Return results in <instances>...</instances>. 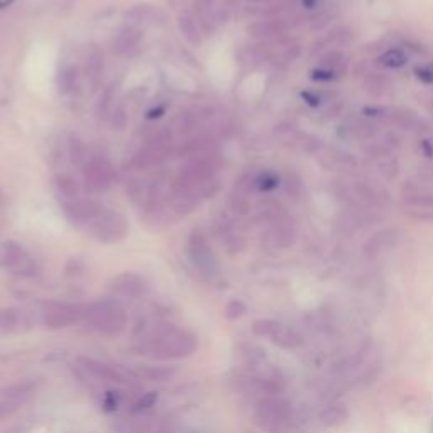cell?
I'll return each mask as SVG.
<instances>
[{
    "label": "cell",
    "instance_id": "obj_21",
    "mask_svg": "<svg viewBox=\"0 0 433 433\" xmlns=\"http://www.w3.org/2000/svg\"><path fill=\"white\" fill-rule=\"evenodd\" d=\"M24 325L22 313L16 308H2L0 310V333H12L21 330Z\"/></svg>",
    "mask_w": 433,
    "mask_h": 433
},
{
    "label": "cell",
    "instance_id": "obj_7",
    "mask_svg": "<svg viewBox=\"0 0 433 433\" xmlns=\"http://www.w3.org/2000/svg\"><path fill=\"white\" fill-rule=\"evenodd\" d=\"M188 257L200 275L207 276V278H212V276L217 275L215 254L203 234L193 232L190 235Z\"/></svg>",
    "mask_w": 433,
    "mask_h": 433
},
{
    "label": "cell",
    "instance_id": "obj_38",
    "mask_svg": "<svg viewBox=\"0 0 433 433\" xmlns=\"http://www.w3.org/2000/svg\"><path fill=\"white\" fill-rule=\"evenodd\" d=\"M310 78L315 80V82H330V80L339 78L333 71L325 70V68H315V70L310 71Z\"/></svg>",
    "mask_w": 433,
    "mask_h": 433
},
{
    "label": "cell",
    "instance_id": "obj_20",
    "mask_svg": "<svg viewBox=\"0 0 433 433\" xmlns=\"http://www.w3.org/2000/svg\"><path fill=\"white\" fill-rule=\"evenodd\" d=\"M320 66L342 77L347 71V56L340 51H325L320 55Z\"/></svg>",
    "mask_w": 433,
    "mask_h": 433
},
{
    "label": "cell",
    "instance_id": "obj_48",
    "mask_svg": "<svg viewBox=\"0 0 433 433\" xmlns=\"http://www.w3.org/2000/svg\"><path fill=\"white\" fill-rule=\"evenodd\" d=\"M430 113L433 116V100H432V104H430Z\"/></svg>",
    "mask_w": 433,
    "mask_h": 433
},
{
    "label": "cell",
    "instance_id": "obj_5",
    "mask_svg": "<svg viewBox=\"0 0 433 433\" xmlns=\"http://www.w3.org/2000/svg\"><path fill=\"white\" fill-rule=\"evenodd\" d=\"M83 310L66 302H46L41 308V324L48 330H62L78 324Z\"/></svg>",
    "mask_w": 433,
    "mask_h": 433
},
{
    "label": "cell",
    "instance_id": "obj_13",
    "mask_svg": "<svg viewBox=\"0 0 433 433\" xmlns=\"http://www.w3.org/2000/svg\"><path fill=\"white\" fill-rule=\"evenodd\" d=\"M112 291L124 298H139L147 291V284L142 276L136 273H124L112 281Z\"/></svg>",
    "mask_w": 433,
    "mask_h": 433
},
{
    "label": "cell",
    "instance_id": "obj_29",
    "mask_svg": "<svg viewBox=\"0 0 433 433\" xmlns=\"http://www.w3.org/2000/svg\"><path fill=\"white\" fill-rule=\"evenodd\" d=\"M77 80H78L77 68H73V66L63 68L62 73H59V78H58L59 90H62L63 93L71 92V90H73L75 86H77Z\"/></svg>",
    "mask_w": 433,
    "mask_h": 433
},
{
    "label": "cell",
    "instance_id": "obj_37",
    "mask_svg": "<svg viewBox=\"0 0 433 433\" xmlns=\"http://www.w3.org/2000/svg\"><path fill=\"white\" fill-rule=\"evenodd\" d=\"M230 207H232L234 212H237V214H248L249 210V201L248 199H246V195H241V193H237V195L230 196Z\"/></svg>",
    "mask_w": 433,
    "mask_h": 433
},
{
    "label": "cell",
    "instance_id": "obj_14",
    "mask_svg": "<svg viewBox=\"0 0 433 433\" xmlns=\"http://www.w3.org/2000/svg\"><path fill=\"white\" fill-rule=\"evenodd\" d=\"M269 239L273 241V244L276 248H290L295 242V225L293 220L288 215L279 214L273 219L271 232H269Z\"/></svg>",
    "mask_w": 433,
    "mask_h": 433
},
{
    "label": "cell",
    "instance_id": "obj_1",
    "mask_svg": "<svg viewBox=\"0 0 433 433\" xmlns=\"http://www.w3.org/2000/svg\"><path fill=\"white\" fill-rule=\"evenodd\" d=\"M199 340L190 330L178 325H161L147 340V352L158 360H178L193 356Z\"/></svg>",
    "mask_w": 433,
    "mask_h": 433
},
{
    "label": "cell",
    "instance_id": "obj_31",
    "mask_svg": "<svg viewBox=\"0 0 433 433\" xmlns=\"http://www.w3.org/2000/svg\"><path fill=\"white\" fill-rule=\"evenodd\" d=\"M196 125V117L195 116H190V113H178L176 119H174L173 122V127L176 129L180 134H188V132H192L193 129H195Z\"/></svg>",
    "mask_w": 433,
    "mask_h": 433
},
{
    "label": "cell",
    "instance_id": "obj_43",
    "mask_svg": "<svg viewBox=\"0 0 433 433\" xmlns=\"http://www.w3.org/2000/svg\"><path fill=\"white\" fill-rule=\"evenodd\" d=\"M303 100L306 102V104L311 105V107H318V105L322 104V97L317 93H311V92H303L302 93Z\"/></svg>",
    "mask_w": 433,
    "mask_h": 433
},
{
    "label": "cell",
    "instance_id": "obj_11",
    "mask_svg": "<svg viewBox=\"0 0 433 433\" xmlns=\"http://www.w3.org/2000/svg\"><path fill=\"white\" fill-rule=\"evenodd\" d=\"M105 208L93 200H73L64 203V215L75 223H92L97 217L104 214Z\"/></svg>",
    "mask_w": 433,
    "mask_h": 433
},
{
    "label": "cell",
    "instance_id": "obj_8",
    "mask_svg": "<svg viewBox=\"0 0 433 433\" xmlns=\"http://www.w3.org/2000/svg\"><path fill=\"white\" fill-rule=\"evenodd\" d=\"M252 332L259 337L273 340L283 349H296L303 344L302 335L290 326L279 324L276 320H257L252 324Z\"/></svg>",
    "mask_w": 433,
    "mask_h": 433
},
{
    "label": "cell",
    "instance_id": "obj_15",
    "mask_svg": "<svg viewBox=\"0 0 433 433\" xmlns=\"http://www.w3.org/2000/svg\"><path fill=\"white\" fill-rule=\"evenodd\" d=\"M140 43H142L140 31L131 26V28H125L117 34L112 43V49L119 56H132L140 49Z\"/></svg>",
    "mask_w": 433,
    "mask_h": 433
},
{
    "label": "cell",
    "instance_id": "obj_41",
    "mask_svg": "<svg viewBox=\"0 0 433 433\" xmlns=\"http://www.w3.org/2000/svg\"><path fill=\"white\" fill-rule=\"evenodd\" d=\"M156 401H158V393H156V391H149V393L144 394V396L138 401V408L139 409L151 408V406H154Z\"/></svg>",
    "mask_w": 433,
    "mask_h": 433
},
{
    "label": "cell",
    "instance_id": "obj_4",
    "mask_svg": "<svg viewBox=\"0 0 433 433\" xmlns=\"http://www.w3.org/2000/svg\"><path fill=\"white\" fill-rule=\"evenodd\" d=\"M0 268L22 278L36 275V263L21 244L14 241L0 242Z\"/></svg>",
    "mask_w": 433,
    "mask_h": 433
},
{
    "label": "cell",
    "instance_id": "obj_22",
    "mask_svg": "<svg viewBox=\"0 0 433 433\" xmlns=\"http://www.w3.org/2000/svg\"><path fill=\"white\" fill-rule=\"evenodd\" d=\"M55 186L63 199H66L68 201L78 200L80 185L73 176H70V174H58V176L55 178Z\"/></svg>",
    "mask_w": 433,
    "mask_h": 433
},
{
    "label": "cell",
    "instance_id": "obj_30",
    "mask_svg": "<svg viewBox=\"0 0 433 433\" xmlns=\"http://www.w3.org/2000/svg\"><path fill=\"white\" fill-rule=\"evenodd\" d=\"M378 168H379V173H381L386 180H393V178H396L400 166H398L396 159L389 154V156H385L383 159H379Z\"/></svg>",
    "mask_w": 433,
    "mask_h": 433
},
{
    "label": "cell",
    "instance_id": "obj_24",
    "mask_svg": "<svg viewBox=\"0 0 433 433\" xmlns=\"http://www.w3.org/2000/svg\"><path fill=\"white\" fill-rule=\"evenodd\" d=\"M378 62L381 63L383 66L393 68V70H396V68L405 66L406 62H408V56H406V53L403 51V49L391 48V49H387V51L383 53L381 56H379Z\"/></svg>",
    "mask_w": 433,
    "mask_h": 433
},
{
    "label": "cell",
    "instance_id": "obj_23",
    "mask_svg": "<svg viewBox=\"0 0 433 433\" xmlns=\"http://www.w3.org/2000/svg\"><path fill=\"white\" fill-rule=\"evenodd\" d=\"M173 374V369L163 366H140L136 369V376L147 381H168Z\"/></svg>",
    "mask_w": 433,
    "mask_h": 433
},
{
    "label": "cell",
    "instance_id": "obj_16",
    "mask_svg": "<svg viewBox=\"0 0 433 433\" xmlns=\"http://www.w3.org/2000/svg\"><path fill=\"white\" fill-rule=\"evenodd\" d=\"M286 22H283L281 19H269V21H259L250 24L248 33L257 39H271V37L281 36L286 31Z\"/></svg>",
    "mask_w": 433,
    "mask_h": 433
},
{
    "label": "cell",
    "instance_id": "obj_26",
    "mask_svg": "<svg viewBox=\"0 0 433 433\" xmlns=\"http://www.w3.org/2000/svg\"><path fill=\"white\" fill-rule=\"evenodd\" d=\"M347 131L349 134L354 136L357 139H371L372 136H376V125L367 122V120H360V119H354V120H349L347 125Z\"/></svg>",
    "mask_w": 433,
    "mask_h": 433
},
{
    "label": "cell",
    "instance_id": "obj_44",
    "mask_svg": "<svg viewBox=\"0 0 433 433\" xmlns=\"http://www.w3.org/2000/svg\"><path fill=\"white\" fill-rule=\"evenodd\" d=\"M420 149H421V153H423V156H427V158H433V142H430L428 139L420 140Z\"/></svg>",
    "mask_w": 433,
    "mask_h": 433
},
{
    "label": "cell",
    "instance_id": "obj_42",
    "mask_svg": "<svg viewBox=\"0 0 433 433\" xmlns=\"http://www.w3.org/2000/svg\"><path fill=\"white\" fill-rule=\"evenodd\" d=\"M174 432V421L171 418H165V420L159 421L154 427L153 433H173Z\"/></svg>",
    "mask_w": 433,
    "mask_h": 433
},
{
    "label": "cell",
    "instance_id": "obj_40",
    "mask_svg": "<svg viewBox=\"0 0 433 433\" xmlns=\"http://www.w3.org/2000/svg\"><path fill=\"white\" fill-rule=\"evenodd\" d=\"M342 110H344V102H333L332 105H329V107H326V110L324 112V117L326 120H332V119H335V117L340 116Z\"/></svg>",
    "mask_w": 433,
    "mask_h": 433
},
{
    "label": "cell",
    "instance_id": "obj_18",
    "mask_svg": "<svg viewBox=\"0 0 433 433\" xmlns=\"http://www.w3.org/2000/svg\"><path fill=\"white\" fill-rule=\"evenodd\" d=\"M391 124L396 125V127L405 129V131H415L420 127L421 120L418 119L416 113L412 112L408 109H393L389 110V117H387Z\"/></svg>",
    "mask_w": 433,
    "mask_h": 433
},
{
    "label": "cell",
    "instance_id": "obj_36",
    "mask_svg": "<svg viewBox=\"0 0 433 433\" xmlns=\"http://www.w3.org/2000/svg\"><path fill=\"white\" fill-rule=\"evenodd\" d=\"M244 313L246 305L241 300H232V302H229V305L225 306V315L229 320H237V318H241Z\"/></svg>",
    "mask_w": 433,
    "mask_h": 433
},
{
    "label": "cell",
    "instance_id": "obj_25",
    "mask_svg": "<svg viewBox=\"0 0 433 433\" xmlns=\"http://www.w3.org/2000/svg\"><path fill=\"white\" fill-rule=\"evenodd\" d=\"M102 68H104V63H102V56L97 49H90V53L86 55L85 59V75L90 82H97L100 78Z\"/></svg>",
    "mask_w": 433,
    "mask_h": 433
},
{
    "label": "cell",
    "instance_id": "obj_32",
    "mask_svg": "<svg viewBox=\"0 0 433 433\" xmlns=\"http://www.w3.org/2000/svg\"><path fill=\"white\" fill-rule=\"evenodd\" d=\"M278 183L279 178L275 173H269V171L256 176V188L261 190V192H271V190H275L278 186Z\"/></svg>",
    "mask_w": 433,
    "mask_h": 433
},
{
    "label": "cell",
    "instance_id": "obj_12",
    "mask_svg": "<svg viewBox=\"0 0 433 433\" xmlns=\"http://www.w3.org/2000/svg\"><path fill=\"white\" fill-rule=\"evenodd\" d=\"M78 360L83 369L89 372L90 376H93V378L100 379V381L116 383V385H125L129 381L122 369L110 366L107 362H100V360L93 359V357H80Z\"/></svg>",
    "mask_w": 433,
    "mask_h": 433
},
{
    "label": "cell",
    "instance_id": "obj_33",
    "mask_svg": "<svg viewBox=\"0 0 433 433\" xmlns=\"http://www.w3.org/2000/svg\"><path fill=\"white\" fill-rule=\"evenodd\" d=\"M70 154L71 159H73L77 165H85L89 156H86V149H85V144L82 142L78 138H71L70 140Z\"/></svg>",
    "mask_w": 433,
    "mask_h": 433
},
{
    "label": "cell",
    "instance_id": "obj_3",
    "mask_svg": "<svg viewBox=\"0 0 433 433\" xmlns=\"http://www.w3.org/2000/svg\"><path fill=\"white\" fill-rule=\"evenodd\" d=\"M256 420L269 432L284 433L293 430L296 420L291 405L281 398H266L256 408Z\"/></svg>",
    "mask_w": 433,
    "mask_h": 433
},
{
    "label": "cell",
    "instance_id": "obj_35",
    "mask_svg": "<svg viewBox=\"0 0 433 433\" xmlns=\"http://www.w3.org/2000/svg\"><path fill=\"white\" fill-rule=\"evenodd\" d=\"M284 188H286L288 195L293 196V199H298V196L302 195V190H303L302 180H300V178L296 176V174L290 173L286 176V180H284Z\"/></svg>",
    "mask_w": 433,
    "mask_h": 433
},
{
    "label": "cell",
    "instance_id": "obj_19",
    "mask_svg": "<svg viewBox=\"0 0 433 433\" xmlns=\"http://www.w3.org/2000/svg\"><path fill=\"white\" fill-rule=\"evenodd\" d=\"M178 24H180V31L183 33L186 41H190L192 44L200 43L201 36H203V29H201L196 16H193V14H183V16H180Z\"/></svg>",
    "mask_w": 433,
    "mask_h": 433
},
{
    "label": "cell",
    "instance_id": "obj_2",
    "mask_svg": "<svg viewBox=\"0 0 433 433\" xmlns=\"http://www.w3.org/2000/svg\"><path fill=\"white\" fill-rule=\"evenodd\" d=\"M86 324L105 337H119L127 329V311L116 300H98L83 311Z\"/></svg>",
    "mask_w": 433,
    "mask_h": 433
},
{
    "label": "cell",
    "instance_id": "obj_6",
    "mask_svg": "<svg viewBox=\"0 0 433 433\" xmlns=\"http://www.w3.org/2000/svg\"><path fill=\"white\" fill-rule=\"evenodd\" d=\"M90 230L98 241L107 242H119L127 235L129 232V223L124 219V215H120L119 212H110L104 210V214L93 220L90 223Z\"/></svg>",
    "mask_w": 433,
    "mask_h": 433
},
{
    "label": "cell",
    "instance_id": "obj_17",
    "mask_svg": "<svg viewBox=\"0 0 433 433\" xmlns=\"http://www.w3.org/2000/svg\"><path fill=\"white\" fill-rule=\"evenodd\" d=\"M389 80L385 73L378 71H367L364 77V90L371 95L372 98H381L389 92Z\"/></svg>",
    "mask_w": 433,
    "mask_h": 433
},
{
    "label": "cell",
    "instance_id": "obj_10",
    "mask_svg": "<svg viewBox=\"0 0 433 433\" xmlns=\"http://www.w3.org/2000/svg\"><path fill=\"white\" fill-rule=\"evenodd\" d=\"M34 393L33 383H14L9 386H0V420L14 415L21 409Z\"/></svg>",
    "mask_w": 433,
    "mask_h": 433
},
{
    "label": "cell",
    "instance_id": "obj_45",
    "mask_svg": "<svg viewBox=\"0 0 433 433\" xmlns=\"http://www.w3.org/2000/svg\"><path fill=\"white\" fill-rule=\"evenodd\" d=\"M302 3H303V7H305V9H315V7H317V3H318V0H302Z\"/></svg>",
    "mask_w": 433,
    "mask_h": 433
},
{
    "label": "cell",
    "instance_id": "obj_34",
    "mask_svg": "<svg viewBox=\"0 0 433 433\" xmlns=\"http://www.w3.org/2000/svg\"><path fill=\"white\" fill-rule=\"evenodd\" d=\"M300 55H302V48H300V44H288V46H284L278 55H276V59H279L281 63H291V62H295Z\"/></svg>",
    "mask_w": 433,
    "mask_h": 433
},
{
    "label": "cell",
    "instance_id": "obj_46",
    "mask_svg": "<svg viewBox=\"0 0 433 433\" xmlns=\"http://www.w3.org/2000/svg\"><path fill=\"white\" fill-rule=\"evenodd\" d=\"M10 2H14V0H0V7H7Z\"/></svg>",
    "mask_w": 433,
    "mask_h": 433
},
{
    "label": "cell",
    "instance_id": "obj_39",
    "mask_svg": "<svg viewBox=\"0 0 433 433\" xmlns=\"http://www.w3.org/2000/svg\"><path fill=\"white\" fill-rule=\"evenodd\" d=\"M415 73L416 77L421 80L423 83H428V85H432L433 83V63L428 64V66H418L415 68Z\"/></svg>",
    "mask_w": 433,
    "mask_h": 433
},
{
    "label": "cell",
    "instance_id": "obj_47",
    "mask_svg": "<svg viewBox=\"0 0 433 433\" xmlns=\"http://www.w3.org/2000/svg\"><path fill=\"white\" fill-rule=\"evenodd\" d=\"M250 2H257V3H261V2H266V0H250Z\"/></svg>",
    "mask_w": 433,
    "mask_h": 433
},
{
    "label": "cell",
    "instance_id": "obj_28",
    "mask_svg": "<svg viewBox=\"0 0 433 433\" xmlns=\"http://www.w3.org/2000/svg\"><path fill=\"white\" fill-rule=\"evenodd\" d=\"M154 16V10L151 9L149 6H138L134 7V9L131 10V12H127V19L132 22V28H136V26H146L149 24L151 19H153Z\"/></svg>",
    "mask_w": 433,
    "mask_h": 433
},
{
    "label": "cell",
    "instance_id": "obj_27",
    "mask_svg": "<svg viewBox=\"0 0 433 433\" xmlns=\"http://www.w3.org/2000/svg\"><path fill=\"white\" fill-rule=\"evenodd\" d=\"M354 39V34L349 28L345 26H340V28H335L333 31H330L326 34V37L324 39L325 44H332V46H345L351 41Z\"/></svg>",
    "mask_w": 433,
    "mask_h": 433
},
{
    "label": "cell",
    "instance_id": "obj_9",
    "mask_svg": "<svg viewBox=\"0 0 433 433\" xmlns=\"http://www.w3.org/2000/svg\"><path fill=\"white\" fill-rule=\"evenodd\" d=\"M85 169H83V178H85V186L90 192L98 193L105 192L112 183L113 171L112 165L104 156H92L86 159Z\"/></svg>",
    "mask_w": 433,
    "mask_h": 433
}]
</instances>
